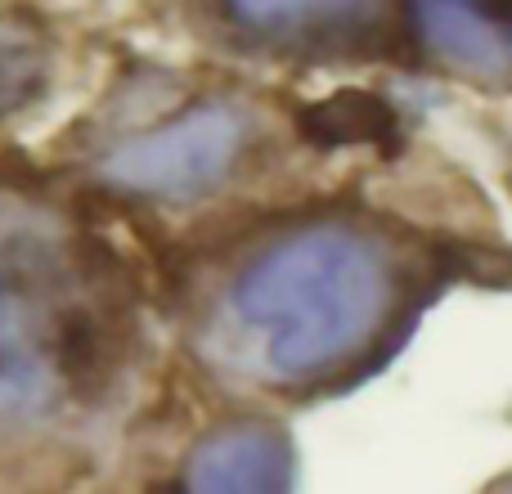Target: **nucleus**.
<instances>
[{
	"label": "nucleus",
	"mask_w": 512,
	"mask_h": 494,
	"mask_svg": "<svg viewBox=\"0 0 512 494\" xmlns=\"http://www.w3.org/2000/svg\"><path fill=\"white\" fill-rule=\"evenodd\" d=\"M99 239L68 243L50 212L0 198V418L32 423L95 396L126 360L131 301Z\"/></svg>",
	"instance_id": "f257e3e1"
},
{
	"label": "nucleus",
	"mask_w": 512,
	"mask_h": 494,
	"mask_svg": "<svg viewBox=\"0 0 512 494\" xmlns=\"http://www.w3.org/2000/svg\"><path fill=\"white\" fill-rule=\"evenodd\" d=\"M391 306V265L351 225H310L265 247L230 288V315L252 360L279 382L342 369L378 337Z\"/></svg>",
	"instance_id": "f03ea898"
},
{
	"label": "nucleus",
	"mask_w": 512,
	"mask_h": 494,
	"mask_svg": "<svg viewBox=\"0 0 512 494\" xmlns=\"http://www.w3.org/2000/svg\"><path fill=\"white\" fill-rule=\"evenodd\" d=\"M243 149H248V113L212 99L162 122L140 140H126L99 162V176L135 198L189 203L221 189L239 167Z\"/></svg>",
	"instance_id": "7ed1b4c3"
},
{
	"label": "nucleus",
	"mask_w": 512,
	"mask_h": 494,
	"mask_svg": "<svg viewBox=\"0 0 512 494\" xmlns=\"http://www.w3.org/2000/svg\"><path fill=\"white\" fill-rule=\"evenodd\" d=\"M418 41L481 81H512V0H409Z\"/></svg>",
	"instance_id": "20e7f679"
},
{
	"label": "nucleus",
	"mask_w": 512,
	"mask_h": 494,
	"mask_svg": "<svg viewBox=\"0 0 512 494\" xmlns=\"http://www.w3.org/2000/svg\"><path fill=\"white\" fill-rule=\"evenodd\" d=\"M297 459L274 423H230L212 432L185 463V490H288Z\"/></svg>",
	"instance_id": "39448f33"
},
{
	"label": "nucleus",
	"mask_w": 512,
	"mask_h": 494,
	"mask_svg": "<svg viewBox=\"0 0 512 494\" xmlns=\"http://www.w3.org/2000/svg\"><path fill=\"white\" fill-rule=\"evenodd\" d=\"M297 131L315 149H355V144H378L382 153L396 149L400 113L387 95L373 90H333L328 99L301 108Z\"/></svg>",
	"instance_id": "423d86ee"
},
{
	"label": "nucleus",
	"mask_w": 512,
	"mask_h": 494,
	"mask_svg": "<svg viewBox=\"0 0 512 494\" xmlns=\"http://www.w3.org/2000/svg\"><path fill=\"white\" fill-rule=\"evenodd\" d=\"M225 9L248 32L274 36L351 32L378 18V0H225Z\"/></svg>",
	"instance_id": "0eeeda50"
},
{
	"label": "nucleus",
	"mask_w": 512,
	"mask_h": 494,
	"mask_svg": "<svg viewBox=\"0 0 512 494\" xmlns=\"http://www.w3.org/2000/svg\"><path fill=\"white\" fill-rule=\"evenodd\" d=\"M50 77V63L23 36L0 32V117L18 113L27 99H36V90Z\"/></svg>",
	"instance_id": "6e6552de"
}]
</instances>
